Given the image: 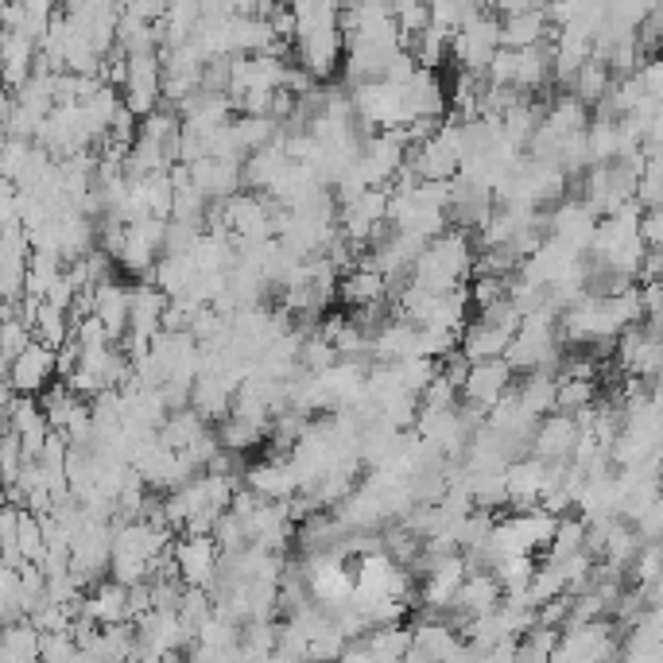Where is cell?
<instances>
[{
    "label": "cell",
    "mask_w": 663,
    "mask_h": 663,
    "mask_svg": "<svg viewBox=\"0 0 663 663\" xmlns=\"http://www.w3.org/2000/svg\"><path fill=\"white\" fill-rule=\"evenodd\" d=\"M470 264H474V241L470 230L446 225L442 233H434L423 249H419L415 264H411V284L427 287V292H451L470 280Z\"/></svg>",
    "instance_id": "obj_1"
},
{
    "label": "cell",
    "mask_w": 663,
    "mask_h": 663,
    "mask_svg": "<svg viewBox=\"0 0 663 663\" xmlns=\"http://www.w3.org/2000/svg\"><path fill=\"white\" fill-rule=\"evenodd\" d=\"M516 380V369L505 361V357H490V361H470L466 377H462V388H459V400L474 411H490L501 396L513 388Z\"/></svg>",
    "instance_id": "obj_2"
},
{
    "label": "cell",
    "mask_w": 663,
    "mask_h": 663,
    "mask_svg": "<svg viewBox=\"0 0 663 663\" xmlns=\"http://www.w3.org/2000/svg\"><path fill=\"white\" fill-rule=\"evenodd\" d=\"M218 559L221 551L210 532H182L179 539H171V562L182 586H210L218 575Z\"/></svg>",
    "instance_id": "obj_3"
},
{
    "label": "cell",
    "mask_w": 663,
    "mask_h": 663,
    "mask_svg": "<svg viewBox=\"0 0 663 663\" xmlns=\"http://www.w3.org/2000/svg\"><path fill=\"white\" fill-rule=\"evenodd\" d=\"M55 377H59L55 349L43 346V341H35V338L28 341V346L12 357L9 369H4V380H9L12 392H24V396H40Z\"/></svg>",
    "instance_id": "obj_4"
},
{
    "label": "cell",
    "mask_w": 663,
    "mask_h": 663,
    "mask_svg": "<svg viewBox=\"0 0 663 663\" xmlns=\"http://www.w3.org/2000/svg\"><path fill=\"white\" fill-rule=\"evenodd\" d=\"M578 439V419L570 411H547V415L536 419L528 434V454L544 462H570V451H575Z\"/></svg>",
    "instance_id": "obj_5"
},
{
    "label": "cell",
    "mask_w": 663,
    "mask_h": 663,
    "mask_svg": "<svg viewBox=\"0 0 663 663\" xmlns=\"http://www.w3.org/2000/svg\"><path fill=\"white\" fill-rule=\"evenodd\" d=\"M551 35H555V28H551V20H547V9H539V4H528V9L505 12V17H501V48H508V51L536 48V43L551 40Z\"/></svg>",
    "instance_id": "obj_6"
},
{
    "label": "cell",
    "mask_w": 663,
    "mask_h": 663,
    "mask_svg": "<svg viewBox=\"0 0 663 663\" xmlns=\"http://www.w3.org/2000/svg\"><path fill=\"white\" fill-rule=\"evenodd\" d=\"M245 485L261 501H287L292 493H299V474L287 459H264L261 466L245 470Z\"/></svg>",
    "instance_id": "obj_7"
},
{
    "label": "cell",
    "mask_w": 663,
    "mask_h": 663,
    "mask_svg": "<svg viewBox=\"0 0 663 663\" xmlns=\"http://www.w3.org/2000/svg\"><path fill=\"white\" fill-rule=\"evenodd\" d=\"M338 295L346 307H369V303H385L388 299V280L380 276L372 264H354L349 272L338 276Z\"/></svg>",
    "instance_id": "obj_8"
},
{
    "label": "cell",
    "mask_w": 663,
    "mask_h": 663,
    "mask_svg": "<svg viewBox=\"0 0 663 663\" xmlns=\"http://www.w3.org/2000/svg\"><path fill=\"white\" fill-rule=\"evenodd\" d=\"M94 318L105 326V338L109 341H120L128 330V287L113 284V280H105V284L94 287Z\"/></svg>",
    "instance_id": "obj_9"
},
{
    "label": "cell",
    "mask_w": 663,
    "mask_h": 663,
    "mask_svg": "<svg viewBox=\"0 0 663 663\" xmlns=\"http://www.w3.org/2000/svg\"><path fill=\"white\" fill-rule=\"evenodd\" d=\"M0 660H40V629L28 617L0 624Z\"/></svg>",
    "instance_id": "obj_10"
},
{
    "label": "cell",
    "mask_w": 663,
    "mask_h": 663,
    "mask_svg": "<svg viewBox=\"0 0 663 663\" xmlns=\"http://www.w3.org/2000/svg\"><path fill=\"white\" fill-rule=\"evenodd\" d=\"M609 82H613V74H609V66L601 63V59H586L582 66L575 71V78H570V94L578 97L582 105H598L601 97H606Z\"/></svg>",
    "instance_id": "obj_11"
},
{
    "label": "cell",
    "mask_w": 663,
    "mask_h": 663,
    "mask_svg": "<svg viewBox=\"0 0 663 663\" xmlns=\"http://www.w3.org/2000/svg\"><path fill=\"white\" fill-rule=\"evenodd\" d=\"M32 338L51 349L63 346V341L71 338V318H66V311L48 299H40V307H35V315H32Z\"/></svg>",
    "instance_id": "obj_12"
},
{
    "label": "cell",
    "mask_w": 663,
    "mask_h": 663,
    "mask_svg": "<svg viewBox=\"0 0 663 663\" xmlns=\"http://www.w3.org/2000/svg\"><path fill=\"white\" fill-rule=\"evenodd\" d=\"M601 396L598 377H555V408L559 411H582Z\"/></svg>",
    "instance_id": "obj_13"
},
{
    "label": "cell",
    "mask_w": 663,
    "mask_h": 663,
    "mask_svg": "<svg viewBox=\"0 0 663 663\" xmlns=\"http://www.w3.org/2000/svg\"><path fill=\"white\" fill-rule=\"evenodd\" d=\"M32 341V326L24 323V318L12 311V303H9V311L0 315V372L9 369L12 365V357L20 354V349Z\"/></svg>",
    "instance_id": "obj_14"
},
{
    "label": "cell",
    "mask_w": 663,
    "mask_h": 663,
    "mask_svg": "<svg viewBox=\"0 0 663 663\" xmlns=\"http://www.w3.org/2000/svg\"><path fill=\"white\" fill-rule=\"evenodd\" d=\"M17 539H20V555L24 562H40L43 559V524L32 508L20 505V524H17Z\"/></svg>",
    "instance_id": "obj_15"
},
{
    "label": "cell",
    "mask_w": 663,
    "mask_h": 663,
    "mask_svg": "<svg viewBox=\"0 0 663 663\" xmlns=\"http://www.w3.org/2000/svg\"><path fill=\"white\" fill-rule=\"evenodd\" d=\"M40 655L43 660H78V644H74L71 629L40 632Z\"/></svg>",
    "instance_id": "obj_16"
}]
</instances>
